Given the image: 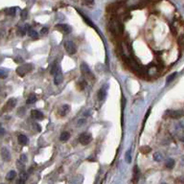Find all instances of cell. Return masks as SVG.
Instances as JSON below:
<instances>
[{"label": "cell", "mask_w": 184, "mask_h": 184, "mask_svg": "<svg viewBox=\"0 0 184 184\" xmlns=\"http://www.w3.org/2000/svg\"><path fill=\"white\" fill-rule=\"evenodd\" d=\"M16 103H17V100H16V98H11L10 100H8V102H7V104H6L7 109H9V110L13 109V108L16 107Z\"/></svg>", "instance_id": "obj_11"}, {"label": "cell", "mask_w": 184, "mask_h": 184, "mask_svg": "<svg viewBox=\"0 0 184 184\" xmlns=\"http://www.w3.org/2000/svg\"><path fill=\"white\" fill-rule=\"evenodd\" d=\"M47 31H48V29H47V28H42V30H41V34L44 35V34L47 33Z\"/></svg>", "instance_id": "obj_34"}, {"label": "cell", "mask_w": 184, "mask_h": 184, "mask_svg": "<svg viewBox=\"0 0 184 184\" xmlns=\"http://www.w3.org/2000/svg\"><path fill=\"white\" fill-rule=\"evenodd\" d=\"M9 74V70L6 68H0V79H6Z\"/></svg>", "instance_id": "obj_17"}, {"label": "cell", "mask_w": 184, "mask_h": 184, "mask_svg": "<svg viewBox=\"0 0 184 184\" xmlns=\"http://www.w3.org/2000/svg\"><path fill=\"white\" fill-rule=\"evenodd\" d=\"M64 48H65L66 52L69 55H74L77 51V47H76V44L73 42V41L68 40L64 43Z\"/></svg>", "instance_id": "obj_4"}, {"label": "cell", "mask_w": 184, "mask_h": 184, "mask_svg": "<svg viewBox=\"0 0 184 184\" xmlns=\"http://www.w3.org/2000/svg\"><path fill=\"white\" fill-rule=\"evenodd\" d=\"M177 76V72H174V73H173V74H171V75H170V76L167 78L166 84H170V82H171L172 81H174V79H176Z\"/></svg>", "instance_id": "obj_24"}, {"label": "cell", "mask_w": 184, "mask_h": 184, "mask_svg": "<svg viewBox=\"0 0 184 184\" xmlns=\"http://www.w3.org/2000/svg\"><path fill=\"white\" fill-rule=\"evenodd\" d=\"M62 116H64V115H65L66 113H67V111H69V110H70V107H69V105H62Z\"/></svg>", "instance_id": "obj_25"}, {"label": "cell", "mask_w": 184, "mask_h": 184, "mask_svg": "<svg viewBox=\"0 0 184 184\" xmlns=\"http://www.w3.org/2000/svg\"><path fill=\"white\" fill-rule=\"evenodd\" d=\"M2 184H3V183H2Z\"/></svg>", "instance_id": "obj_37"}, {"label": "cell", "mask_w": 184, "mask_h": 184, "mask_svg": "<svg viewBox=\"0 0 184 184\" xmlns=\"http://www.w3.org/2000/svg\"><path fill=\"white\" fill-rule=\"evenodd\" d=\"M17 141H18V143H19L20 145H22V146H25V145L28 144V138H27V136L24 135V134L18 135Z\"/></svg>", "instance_id": "obj_12"}, {"label": "cell", "mask_w": 184, "mask_h": 184, "mask_svg": "<svg viewBox=\"0 0 184 184\" xmlns=\"http://www.w3.org/2000/svg\"><path fill=\"white\" fill-rule=\"evenodd\" d=\"M31 115H32V117H33L34 119H36V120H42V119L44 118L43 113L41 112V111H39V110H38V109L32 110Z\"/></svg>", "instance_id": "obj_9"}, {"label": "cell", "mask_w": 184, "mask_h": 184, "mask_svg": "<svg viewBox=\"0 0 184 184\" xmlns=\"http://www.w3.org/2000/svg\"><path fill=\"white\" fill-rule=\"evenodd\" d=\"M32 69H33V64L24 63L16 68V73H17V75H19L20 77H23L26 74H28L29 72H31Z\"/></svg>", "instance_id": "obj_2"}, {"label": "cell", "mask_w": 184, "mask_h": 184, "mask_svg": "<svg viewBox=\"0 0 184 184\" xmlns=\"http://www.w3.org/2000/svg\"><path fill=\"white\" fill-rule=\"evenodd\" d=\"M69 137H70V134H69V132L63 131V132H62L61 136H59V139H61L62 142H66V141L69 139Z\"/></svg>", "instance_id": "obj_15"}, {"label": "cell", "mask_w": 184, "mask_h": 184, "mask_svg": "<svg viewBox=\"0 0 184 184\" xmlns=\"http://www.w3.org/2000/svg\"><path fill=\"white\" fill-rule=\"evenodd\" d=\"M21 17H22V19H26L27 18V11H23L22 13H21Z\"/></svg>", "instance_id": "obj_32"}, {"label": "cell", "mask_w": 184, "mask_h": 184, "mask_svg": "<svg viewBox=\"0 0 184 184\" xmlns=\"http://www.w3.org/2000/svg\"><path fill=\"white\" fill-rule=\"evenodd\" d=\"M36 96L35 94H31L28 97V99H27L26 103L28 104V105H31V104L36 103Z\"/></svg>", "instance_id": "obj_20"}, {"label": "cell", "mask_w": 184, "mask_h": 184, "mask_svg": "<svg viewBox=\"0 0 184 184\" xmlns=\"http://www.w3.org/2000/svg\"><path fill=\"white\" fill-rule=\"evenodd\" d=\"M59 68H61V67H59V65H58V64H54V65L52 66V69H51V74H52V75H55Z\"/></svg>", "instance_id": "obj_27"}, {"label": "cell", "mask_w": 184, "mask_h": 184, "mask_svg": "<svg viewBox=\"0 0 184 184\" xmlns=\"http://www.w3.org/2000/svg\"><path fill=\"white\" fill-rule=\"evenodd\" d=\"M133 176H134V179L133 180H134V182H136L139 179V170H138L137 166L134 167V174H133Z\"/></svg>", "instance_id": "obj_26"}, {"label": "cell", "mask_w": 184, "mask_h": 184, "mask_svg": "<svg viewBox=\"0 0 184 184\" xmlns=\"http://www.w3.org/2000/svg\"><path fill=\"white\" fill-rule=\"evenodd\" d=\"M0 154H1V157L3 158V160L5 161H9L11 159V154H10V151L7 148H2L1 149V151H0Z\"/></svg>", "instance_id": "obj_10"}, {"label": "cell", "mask_w": 184, "mask_h": 184, "mask_svg": "<svg viewBox=\"0 0 184 184\" xmlns=\"http://www.w3.org/2000/svg\"><path fill=\"white\" fill-rule=\"evenodd\" d=\"M165 166H166L168 169H173L174 166V160L173 158H168L165 162Z\"/></svg>", "instance_id": "obj_16"}, {"label": "cell", "mask_w": 184, "mask_h": 184, "mask_svg": "<svg viewBox=\"0 0 184 184\" xmlns=\"http://www.w3.org/2000/svg\"><path fill=\"white\" fill-rule=\"evenodd\" d=\"M105 96H107V89H105V86H104L98 91V99L100 101H103L105 98Z\"/></svg>", "instance_id": "obj_14"}, {"label": "cell", "mask_w": 184, "mask_h": 184, "mask_svg": "<svg viewBox=\"0 0 184 184\" xmlns=\"http://www.w3.org/2000/svg\"><path fill=\"white\" fill-rule=\"evenodd\" d=\"M87 1H88L89 3H92V4H93V0H87Z\"/></svg>", "instance_id": "obj_36"}, {"label": "cell", "mask_w": 184, "mask_h": 184, "mask_svg": "<svg viewBox=\"0 0 184 184\" xmlns=\"http://www.w3.org/2000/svg\"><path fill=\"white\" fill-rule=\"evenodd\" d=\"M81 71H82V75H84L85 78H87V79H89V80H93V79H94L93 73L91 72L89 66L87 65L86 63L82 62V63L81 64Z\"/></svg>", "instance_id": "obj_3"}, {"label": "cell", "mask_w": 184, "mask_h": 184, "mask_svg": "<svg viewBox=\"0 0 184 184\" xmlns=\"http://www.w3.org/2000/svg\"><path fill=\"white\" fill-rule=\"evenodd\" d=\"M18 34H19L20 36H24V35L26 34L25 29H23V28H19V30H18Z\"/></svg>", "instance_id": "obj_29"}, {"label": "cell", "mask_w": 184, "mask_h": 184, "mask_svg": "<svg viewBox=\"0 0 184 184\" xmlns=\"http://www.w3.org/2000/svg\"><path fill=\"white\" fill-rule=\"evenodd\" d=\"M154 161H156V162H160V161L163 159V155L160 153H155V154H154Z\"/></svg>", "instance_id": "obj_22"}, {"label": "cell", "mask_w": 184, "mask_h": 184, "mask_svg": "<svg viewBox=\"0 0 184 184\" xmlns=\"http://www.w3.org/2000/svg\"><path fill=\"white\" fill-rule=\"evenodd\" d=\"M79 141L82 145H88L92 141V135L90 133H82L79 137Z\"/></svg>", "instance_id": "obj_5"}, {"label": "cell", "mask_w": 184, "mask_h": 184, "mask_svg": "<svg viewBox=\"0 0 184 184\" xmlns=\"http://www.w3.org/2000/svg\"><path fill=\"white\" fill-rule=\"evenodd\" d=\"M168 114L169 116L173 118V119H179L181 118L184 115V110L181 109H177V110H168Z\"/></svg>", "instance_id": "obj_6"}, {"label": "cell", "mask_w": 184, "mask_h": 184, "mask_svg": "<svg viewBox=\"0 0 184 184\" xmlns=\"http://www.w3.org/2000/svg\"><path fill=\"white\" fill-rule=\"evenodd\" d=\"M26 180H24V179H22L21 177H19L17 179V181H16V184H25Z\"/></svg>", "instance_id": "obj_30"}, {"label": "cell", "mask_w": 184, "mask_h": 184, "mask_svg": "<svg viewBox=\"0 0 184 184\" xmlns=\"http://www.w3.org/2000/svg\"><path fill=\"white\" fill-rule=\"evenodd\" d=\"M63 81V75H62V69L59 68V70L57 71V73L55 74L54 77V82L56 85H59Z\"/></svg>", "instance_id": "obj_7"}, {"label": "cell", "mask_w": 184, "mask_h": 184, "mask_svg": "<svg viewBox=\"0 0 184 184\" xmlns=\"http://www.w3.org/2000/svg\"><path fill=\"white\" fill-rule=\"evenodd\" d=\"M16 177V171H10V172H8L7 176H6V178L8 179V180H13V179L15 178Z\"/></svg>", "instance_id": "obj_21"}, {"label": "cell", "mask_w": 184, "mask_h": 184, "mask_svg": "<svg viewBox=\"0 0 184 184\" xmlns=\"http://www.w3.org/2000/svg\"><path fill=\"white\" fill-rule=\"evenodd\" d=\"M4 133H5V130H4V128H2V126L0 125V134H1V135H3Z\"/></svg>", "instance_id": "obj_33"}, {"label": "cell", "mask_w": 184, "mask_h": 184, "mask_svg": "<svg viewBox=\"0 0 184 184\" xmlns=\"http://www.w3.org/2000/svg\"><path fill=\"white\" fill-rule=\"evenodd\" d=\"M82 122H85V120H80V121H79V124H78V126H81L82 124Z\"/></svg>", "instance_id": "obj_35"}, {"label": "cell", "mask_w": 184, "mask_h": 184, "mask_svg": "<svg viewBox=\"0 0 184 184\" xmlns=\"http://www.w3.org/2000/svg\"><path fill=\"white\" fill-rule=\"evenodd\" d=\"M139 2H140V0H127V1H126V6L128 8H134V7L138 6Z\"/></svg>", "instance_id": "obj_13"}, {"label": "cell", "mask_w": 184, "mask_h": 184, "mask_svg": "<svg viewBox=\"0 0 184 184\" xmlns=\"http://www.w3.org/2000/svg\"><path fill=\"white\" fill-rule=\"evenodd\" d=\"M108 30L111 32L112 34L116 35V36L121 35L124 32V25H123V23L120 20L116 19V18H113V19H111L108 22Z\"/></svg>", "instance_id": "obj_1"}, {"label": "cell", "mask_w": 184, "mask_h": 184, "mask_svg": "<svg viewBox=\"0 0 184 184\" xmlns=\"http://www.w3.org/2000/svg\"><path fill=\"white\" fill-rule=\"evenodd\" d=\"M27 28H28V35L31 36V38H33V39H38L39 34L36 33V31L33 30L32 28H29V27H27Z\"/></svg>", "instance_id": "obj_19"}, {"label": "cell", "mask_w": 184, "mask_h": 184, "mask_svg": "<svg viewBox=\"0 0 184 184\" xmlns=\"http://www.w3.org/2000/svg\"><path fill=\"white\" fill-rule=\"evenodd\" d=\"M56 28L59 29L61 32L65 33V34H69L71 32V27L68 26L67 24H63V23H59V24H57Z\"/></svg>", "instance_id": "obj_8"}, {"label": "cell", "mask_w": 184, "mask_h": 184, "mask_svg": "<svg viewBox=\"0 0 184 184\" xmlns=\"http://www.w3.org/2000/svg\"><path fill=\"white\" fill-rule=\"evenodd\" d=\"M5 13H7L8 16H13L16 15V7H12V8H8L7 10H5Z\"/></svg>", "instance_id": "obj_18"}, {"label": "cell", "mask_w": 184, "mask_h": 184, "mask_svg": "<svg viewBox=\"0 0 184 184\" xmlns=\"http://www.w3.org/2000/svg\"><path fill=\"white\" fill-rule=\"evenodd\" d=\"M20 161H21V162H26V161H27V156L25 154H21Z\"/></svg>", "instance_id": "obj_31"}, {"label": "cell", "mask_w": 184, "mask_h": 184, "mask_svg": "<svg viewBox=\"0 0 184 184\" xmlns=\"http://www.w3.org/2000/svg\"><path fill=\"white\" fill-rule=\"evenodd\" d=\"M141 151H142L143 154H148V153H150V151H151V148H150V147H148V146L142 147V148H141Z\"/></svg>", "instance_id": "obj_28"}, {"label": "cell", "mask_w": 184, "mask_h": 184, "mask_svg": "<svg viewBox=\"0 0 184 184\" xmlns=\"http://www.w3.org/2000/svg\"><path fill=\"white\" fill-rule=\"evenodd\" d=\"M131 150H128L127 153H126V155H125V159L127 161V163H131Z\"/></svg>", "instance_id": "obj_23"}]
</instances>
